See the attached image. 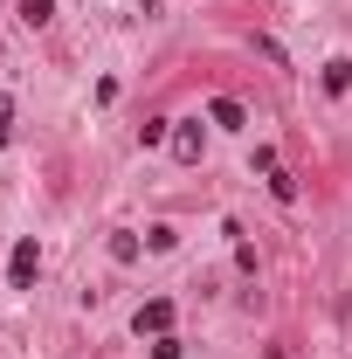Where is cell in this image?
<instances>
[{"instance_id": "9", "label": "cell", "mask_w": 352, "mask_h": 359, "mask_svg": "<svg viewBox=\"0 0 352 359\" xmlns=\"http://www.w3.org/2000/svg\"><path fill=\"white\" fill-rule=\"evenodd\" d=\"M269 194L290 208V201H297V173H283V166H276V173H269Z\"/></svg>"}, {"instance_id": "6", "label": "cell", "mask_w": 352, "mask_h": 359, "mask_svg": "<svg viewBox=\"0 0 352 359\" xmlns=\"http://www.w3.org/2000/svg\"><path fill=\"white\" fill-rule=\"evenodd\" d=\"M138 249H145V242H138L132 228H118V235H111V263H138Z\"/></svg>"}, {"instance_id": "5", "label": "cell", "mask_w": 352, "mask_h": 359, "mask_svg": "<svg viewBox=\"0 0 352 359\" xmlns=\"http://www.w3.org/2000/svg\"><path fill=\"white\" fill-rule=\"evenodd\" d=\"M208 125H221V132H242V125H249V111H242L235 97H215V104H208Z\"/></svg>"}, {"instance_id": "12", "label": "cell", "mask_w": 352, "mask_h": 359, "mask_svg": "<svg viewBox=\"0 0 352 359\" xmlns=\"http://www.w3.org/2000/svg\"><path fill=\"white\" fill-rule=\"evenodd\" d=\"M0 290H7V283H0Z\"/></svg>"}, {"instance_id": "3", "label": "cell", "mask_w": 352, "mask_h": 359, "mask_svg": "<svg viewBox=\"0 0 352 359\" xmlns=\"http://www.w3.org/2000/svg\"><path fill=\"white\" fill-rule=\"evenodd\" d=\"M166 145H173L180 166H194V159H201V145H208V138H201V118H173V138H166Z\"/></svg>"}, {"instance_id": "2", "label": "cell", "mask_w": 352, "mask_h": 359, "mask_svg": "<svg viewBox=\"0 0 352 359\" xmlns=\"http://www.w3.org/2000/svg\"><path fill=\"white\" fill-rule=\"evenodd\" d=\"M132 332H138V339H166V332H173V297L138 304V311H132Z\"/></svg>"}, {"instance_id": "1", "label": "cell", "mask_w": 352, "mask_h": 359, "mask_svg": "<svg viewBox=\"0 0 352 359\" xmlns=\"http://www.w3.org/2000/svg\"><path fill=\"white\" fill-rule=\"evenodd\" d=\"M35 276H42V249H35V235H21L14 256H7V283L14 290H35Z\"/></svg>"}, {"instance_id": "4", "label": "cell", "mask_w": 352, "mask_h": 359, "mask_svg": "<svg viewBox=\"0 0 352 359\" xmlns=\"http://www.w3.org/2000/svg\"><path fill=\"white\" fill-rule=\"evenodd\" d=\"M318 90H325V97H346V90H352V62H346V55H332V62L318 69Z\"/></svg>"}, {"instance_id": "11", "label": "cell", "mask_w": 352, "mask_h": 359, "mask_svg": "<svg viewBox=\"0 0 352 359\" xmlns=\"http://www.w3.org/2000/svg\"><path fill=\"white\" fill-rule=\"evenodd\" d=\"M7 138H14V104L0 97V145H7Z\"/></svg>"}, {"instance_id": "10", "label": "cell", "mask_w": 352, "mask_h": 359, "mask_svg": "<svg viewBox=\"0 0 352 359\" xmlns=\"http://www.w3.org/2000/svg\"><path fill=\"white\" fill-rule=\"evenodd\" d=\"M187 353V339H173V332H166V339H152V359H180Z\"/></svg>"}, {"instance_id": "8", "label": "cell", "mask_w": 352, "mask_h": 359, "mask_svg": "<svg viewBox=\"0 0 352 359\" xmlns=\"http://www.w3.org/2000/svg\"><path fill=\"white\" fill-rule=\"evenodd\" d=\"M166 138H173V118H145L138 125V145H166Z\"/></svg>"}, {"instance_id": "7", "label": "cell", "mask_w": 352, "mask_h": 359, "mask_svg": "<svg viewBox=\"0 0 352 359\" xmlns=\"http://www.w3.org/2000/svg\"><path fill=\"white\" fill-rule=\"evenodd\" d=\"M21 21H28V28H48V21H55V0H21Z\"/></svg>"}]
</instances>
